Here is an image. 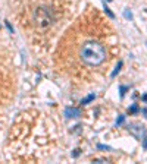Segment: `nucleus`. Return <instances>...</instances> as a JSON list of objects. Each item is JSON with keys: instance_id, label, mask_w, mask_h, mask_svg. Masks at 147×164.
<instances>
[{"instance_id": "nucleus-11", "label": "nucleus", "mask_w": 147, "mask_h": 164, "mask_svg": "<svg viewBox=\"0 0 147 164\" xmlns=\"http://www.w3.org/2000/svg\"><path fill=\"white\" fill-rule=\"evenodd\" d=\"M124 16H125L127 19H129V21L132 19V13H131L129 10H125V12H124Z\"/></svg>"}, {"instance_id": "nucleus-7", "label": "nucleus", "mask_w": 147, "mask_h": 164, "mask_svg": "<svg viewBox=\"0 0 147 164\" xmlns=\"http://www.w3.org/2000/svg\"><path fill=\"white\" fill-rule=\"evenodd\" d=\"M124 122H125V116H124V114H121V116L116 119V123H115V125H116V128H118V126H121Z\"/></svg>"}, {"instance_id": "nucleus-16", "label": "nucleus", "mask_w": 147, "mask_h": 164, "mask_svg": "<svg viewBox=\"0 0 147 164\" xmlns=\"http://www.w3.org/2000/svg\"><path fill=\"white\" fill-rule=\"evenodd\" d=\"M141 113H143V114L147 117V108H143V110H141Z\"/></svg>"}, {"instance_id": "nucleus-10", "label": "nucleus", "mask_w": 147, "mask_h": 164, "mask_svg": "<svg viewBox=\"0 0 147 164\" xmlns=\"http://www.w3.org/2000/svg\"><path fill=\"white\" fill-rule=\"evenodd\" d=\"M105 10H106V13H107V16H109L110 19H113V18H115V15L112 13V12H110V9H109V7H107L106 5H105Z\"/></svg>"}, {"instance_id": "nucleus-5", "label": "nucleus", "mask_w": 147, "mask_h": 164, "mask_svg": "<svg viewBox=\"0 0 147 164\" xmlns=\"http://www.w3.org/2000/svg\"><path fill=\"white\" fill-rule=\"evenodd\" d=\"M121 68H122V62H118V65H116V68H115V70L110 73V78H115L116 75L121 72Z\"/></svg>"}, {"instance_id": "nucleus-13", "label": "nucleus", "mask_w": 147, "mask_h": 164, "mask_svg": "<svg viewBox=\"0 0 147 164\" xmlns=\"http://www.w3.org/2000/svg\"><path fill=\"white\" fill-rule=\"evenodd\" d=\"M99 149H110V147H107V145H99Z\"/></svg>"}, {"instance_id": "nucleus-9", "label": "nucleus", "mask_w": 147, "mask_h": 164, "mask_svg": "<svg viewBox=\"0 0 147 164\" xmlns=\"http://www.w3.org/2000/svg\"><path fill=\"white\" fill-rule=\"evenodd\" d=\"M140 111V108H138V106H136V104H134L131 108H128V113H131V114H132V113H138Z\"/></svg>"}, {"instance_id": "nucleus-15", "label": "nucleus", "mask_w": 147, "mask_h": 164, "mask_svg": "<svg viewBox=\"0 0 147 164\" xmlns=\"http://www.w3.org/2000/svg\"><path fill=\"white\" fill-rule=\"evenodd\" d=\"M141 100H143V101H144V103H147V94H144V95L141 97Z\"/></svg>"}, {"instance_id": "nucleus-6", "label": "nucleus", "mask_w": 147, "mask_h": 164, "mask_svg": "<svg viewBox=\"0 0 147 164\" xmlns=\"http://www.w3.org/2000/svg\"><path fill=\"white\" fill-rule=\"evenodd\" d=\"M94 98H96V95H94V94H90L88 97H85L84 100H81V104H88V103H91V101H93Z\"/></svg>"}, {"instance_id": "nucleus-4", "label": "nucleus", "mask_w": 147, "mask_h": 164, "mask_svg": "<svg viewBox=\"0 0 147 164\" xmlns=\"http://www.w3.org/2000/svg\"><path fill=\"white\" fill-rule=\"evenodd\" d=\"M128 131H131L136 138H141V135H144V129H143V126H129Z\"/></svg>"}, {"instance_id": "nucleus-14", "label": "nucleus", "mask_w": 147, "mask_h": 164, "mask_svg": "<svg viewBox=\"0 0 147 164\" xmlns=\"http://www.w3.org/2000/svg\"><path fill=\"white\" fill-rule=\"evenodd\" d=\"M6 27H7V29H9L10 32H12V31H13V28H12V27H10V23H9L7 21H6Z\"/></svg>"}, {"instance_id": "nucleus-1", "label": "nucleus", "mask_w": 147, "mask_h": 164, "mask_svg": "<svg viewBox=\"0 0 147 164\" xmlns=\"http://www.w3.org/2000/svg\"><path fill=\"white\" fill-rule=\"evenodd\" d=\"M107 53L102 43L96 40L84 41L80 47V59L88 66H100L106 62Z\"/></svg>"}, {"instance_id": "nucleus-12", "label": "nucleus", "mask_w": 147, "mask_h": 164, "mask_svg": "<svg viewBox=\"0 0 147 164\" xmlns=\"http://www.w3.org/2000/svg\"><path fill=\"white\" fill-rule=\"evenodd\" d=\"M143 148H144V149H147V136L143 139Z\"/></svg>"}, {"instance_id": "nucleus-8", "label": "nucleus", "mask_w": 147, "mask_h": 164, "mask_svg": "<svg viewBox=\"0 0 147 164\" xmlns=\"http://www.w3.org/2000/svg\"><path fill=\"white\" fill-rule=\"evenodd\" d=\"M119 91H121V98H124L125 92L128 91V86H125V85H121V88H119Z\"/></svg>"}, {"instance_id": "nucleus-2", "label": "nucleus", "mask_w": 147, "mask_h": 164, "mask_svg": "<svg viewBox=\"0 0 147 164\" xmlns=\"http://www.w3.org/2000/svg\"><path fill=\"white\" fill-rule=\"evenodd\" d=\"M35 21L38 22V25H41V27H47V25H50L53 22V15H52L50 10L40 7V9L35 10Z\"/></svg>"}, {"instance_id": "nucleus-3", "label": "nucleus", "mask_w": 147, "mask_h": 164, "mask_svg": "<svg viewBox=\"0 0 147 164\" xmlns=\"http://www.w3.org/2000/svg\"><path fill=\"white\" fill-rule=\"evenodd\" d=\"M65 116L68 119H77L81 116V110L80 108H74V107H68L65 110Z\"/></svg>"}]
</instances>
